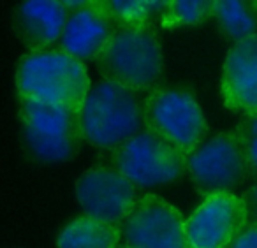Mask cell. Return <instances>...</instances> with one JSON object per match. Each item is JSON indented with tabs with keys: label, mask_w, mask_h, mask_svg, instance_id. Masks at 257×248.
I'll return each mask as SVG.
<instances>
[{
	"label": "cell",
	"mask_w": 257,
	"mask_h": 248,
	"mask_svg": "<svg viewBox=\"0 0 257 248\" xmlns=\"http://www.w3.org/2000/svg\"><path fill=\"white\" fill-rule=\"evenodd\" d=\"M141 93L109 79L92 83L78 111L81 139L97 150L113 153L145 129Z\"/></svg>",
	"instance_id": "6da1fadb"
},
{
	"label": "cell",
	"mask_w": 257,
	"mask_h": 248,
	"mask_svg": "<svg viewBox=\"0 0 257 248\" xmlns=\"http://www.w3.org/2000/svg\"><path fill=\"white\" fill-rule=\"evenodd\" d=\"M90 88L86 64L60 48L27 51L16 71L20 99H39L79 111Z\"/></svg>",
	"instance_id": "7a4b0ae2"
},
{
	"label": "cell",
	"mask_w": 257,
	"mask_h": 248,
	"mask_svg": "<svg viewBox=\"0 0 257 248\" xmlns=\"http://www.w3.org/2000/svg\"><path fill=\"white\" fill-rule=\"evenodd\" d=\"M97 65L104 79L148 93L155 90L164 72L161 39L152 25L116 27Z\"/></svg>",
	"instance_id": "3957f363"
},
{
	"label": "cell",
	"mask_w": 257,
	"mask_h": 248,
	"mask_svg": "<svg viewBox=\"0 0 257 248\" xmlns=\"http://www.w3.org/2000/svg\"><path fill=\"white\" fill-rule=\"evenodd\" d=\"M25 145L41 162L60 164L74 157L79 146L78 111L39 99H20Z\"/></svg>",
	"instance_id": "277c9868"
},
{
	"label": "cell",
	"mask_w": 257,
	"mask_h": 248,
	"mask_svg": "<svg viewBox=\"0 0 257 248\" xmlns=\"http://www.w3.org/2000/svg\"><path fill=\"white\" fill-rule=\"evenodd\" d=\"M145 129L189 155L204 141L208 121L203 107L185 90L155 88L143 99Z\"/></svg>",
	"instance_id": "5b68a950"
},
{
	"label": "cell",
	"mask_w": 257,
	"mask_h": 248,
	"mask_svg": "<svg viewBox=\"0 0 257 248\" xmlns=\"http://www.w3.org/2000/svg\"><path fill=\"white\" fill-rule=\"evenodd\" d=\"M187 173L203 199L232 194L250 174L245 146L238 132L227 131L204 139L187 155Z\"/></svg>",
	"instance_id": "8992f818"
},
{
	"label": "cell",
	"mask_w": 257,
	"mask_h": 248,
	"mask_svg": "<svg viewBox=\"0 0 257 248\" xmlns=\"http://www.w3.org/2000/svg\"><path fill=\"white\" fill-rule=\"evenodd\" d=\"M113 167L138 188H152L180 180L187 171V155L148 129L113 152Z\"/></svg>",
	"instance_id": "52a82bcc"
},
{
	"label": "cell",
	"mask_w": 257,
	"mask_h": 248,
	"mask_svg": "<svg viewBox=\"0 0 257 248\" xmlns=\"http://www.w3.org/2000/svg\"><path fill=\"white\" fill-rule=\"evenodd\" d=\"M131 248H189L182 211L157 194H141L120 227Z\"/></svg>",
	"instance_id": "ba28073f"
},
{
	"label": "cell",
	"mask_w": 257,
	"mask_h": 248,
	"mask_svg": "<svg viewBox=\"0 0 257 248\" xmlns=\"http://www.w3.org/2000/svg\"><path fill=\"white\" fill-rule=\"evenodd\" d=\"M74 195L85 216L121 227L141 194L114 167L95 166L78 178Z\"/></svg>",
	"instance_id": "9c48e42d"
},
{
	"label": "cell",
	"mask_w": 257,
	"mask_h": 248,
	"mask_svg": "<svg viewBox=\"0 0 257 248\" xmlns=\"http://www.w3.org/2000/svg\"><path fill=\"white\" fill-rule=\"evenodd\" d=\"M248 223L245 202L236 194H217L203 202L185 218L189 248H227Z\"/></svg>",
	"instance_id": "30bf717a"
},
{
	"label": "cell",
	"mask_w": 257,
	"mask_h": 248,
	"mask_svg": "<svg viewBox=\"0 0 257 248\" xmlns=\"http://www.w3.org/2000/svg\"><path fill=\"white\" fill-rule=\"evenodd\" d=\"M64 4L69 15L58 48L85 64L97 62L116 29L104 0H72Z\"/></svg>",
	"instance_id": "8fae6325"
},
{
	"label": "cell",
	"mask_w": 257,
	"mask_h": 248,
	"mask_svg": "<svg viewBox=\"0 0 257 248\" xmlns=\"http://www.w3.org/2000/svg\"><path fill=\"white\" fill-rule=\"evenodd\" d=\"M220 93L227 109L257 116V34L232 43L222 62Z\"/></svg>",
	"instance_id": "7c38bea8"
},
{
	"label": "cell",
	"mask_w": 257,
	"mask_h": 248,
	"mask_svg": "<svg viewBox=\"0 0 257 248\" xmlns=\"http://www.w3.org/2000/svg\"><path fill=\"white\" fill-rule=\"evenodd\" d=\"M67 8L60 0H29L16 6L15 30L29 51L50 50L60 41Z\"/></svg>",
	"instance_id": "4fadbf2b"
},
{
	"label": "cell",
	"mask_w": 257,
	"mask_h": 248,
	"mask_svg": "<svg viewBox=\"0 0 257 248\" xmlns=\"http://www.w3.org/2000/svg\"><path fill=\"white\" fill-rule=\"evenodd\" d=\"M121 241L120 227L109 225L90 216L71 220L57 237L58 248H118Z\"/></svg>",
	"instance_id": "5bb4252c"
},
{
	"label": "cell",
	"mask_w": 257,
	"mask_h": 248,
	"mask_svg": "<svg viewBox=\"0 0 257 248\" xmlns=\"http://www.w3.org/2000/svg\"><path fill=\"white\" fill-rule=\"evenodd\" d=\"M213 18L234 43L257 34V11L252 2L213 0Z\"/></svg>",
	"instance_id": "9a60e30c"
},
{
	"label": "cell",
	"mask_w": 257,
	"mask_h": 248,
	"mask_svg": "<svg viewBox=\"0 0 257 248\" xmlns=\"http://www.w3.org/2000/svg\"><path fill=\"white\" fill-rule=\"evenodd\" d=\"M107 13L116 27H147L150 20L161 15L166 2L157 0H104Z\"/></svg>",
	"instance_id": "2e32d148"
},
{
	"label": "cell",
	"mask_w": 257,
	"mask_h": 248,
	"mask_svg": "<svg viewBox=\"0 0 257 248\" xmlns=\"http://www.w3.org/2000/svg\"><path fill=\"white\" fill-rule=\"evenodd\" d=\"M210 18H213V0H173L166 2L161 13V23L166 29L201 25Z\"/></svg>",
	"instance_id": "e0dca14e"
},
{
	"label": "cell",
	"mask_w": 257,
	"mask_h": 248,
	"mask_svg": "<svg viewBox=\"0 0 257 248\" xmlns=\"http://www.w3.org/2000/svg\"><path fill=\"white\" fill-rule=\"evenodd\" d=\"M245 146L250 173L257 174V116H243L234 129Z\"/></svg>",
	"instance_id": "ac0fdd59"
},
{
	"label": "cell",
	"mask_w": 257,
	"mask_h": 248,
	"mask_svg": "<svg viewBox=\"0 0 257 248\" xmlns=\"http://www.w3.org/2000/svg\"><path fill=\"white\" fill-rule=\"evenodd\" d=\"M227 248H257V225L246 223Z\"/></svg>",
	"instance_id": "d6986e66"
},
{
	"label": "cell",
	"mask_w": 257,
	"mask_h": 248,
	"mask_svg": "<svg viewBox=\"0 0 257 248\" xmlns=\"http://www.w3.org/2000/svg\"><path fill=\"white\" fill-rule=\"evenodd\" d=\"M243 202H245L246 216H248V223L257 225V181L253 185H250L245 190V194L241 195Z\"/></svg>",
	"instance_id": "ffe728a7"
},
{
	"label": "cell",
	"mask_w": 257,
	"mask_h": 248,
	"mask_svg": "<svg viewBox=\"0 0 257 248\" xmlns=\"http://www.w3.org/2000/svg\"><path fill=\"white\" fill-rule=\"evenodd\" d=\"M118 248H131V246H128V244H120Z\"/></svg>",
	"instance_id": "44dd1931"
},
{
	"label": "cell",
	"mask_w": 257,
	"mask_h": 248,
	"mask_svg": "<svg viewBox=\"0 0 257 248\" xmlns=\"http://www.w3.org/2000/svg\"><path fill=\"white\" fill-rule=\"evenodd\" d=\"M252 4H253V8H255V11H257V2H252Z\"/></svg>",
	"instance_id": "7402d4cb"
}]
</instances>
